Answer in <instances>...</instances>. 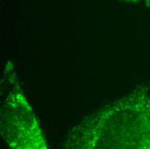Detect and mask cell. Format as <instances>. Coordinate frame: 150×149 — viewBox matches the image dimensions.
I'll use <instances>...</instances> for the list:
<instances>
[{
	"mask_svg": "<svg viewBox=\"0 0 150 149\" xmlns=\"http://www.w3.org/2000/svg\"><path fill=\"white\" fill-rule=\"evenodd\" d=\"M130 1H141V0H130Z\"/></svg>",
	"mask_w": 150,
	"mask_h": 149,
	"instance_id": "cell-1",
	"label": "cell"
}]
</instances>
